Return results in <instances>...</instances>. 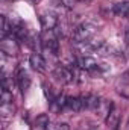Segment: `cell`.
I'll return each instance as SVG.
<instances>
[{"instance_id":"cell-1","label":"cell","mask_w":129,"mask_h":130,"mask_svg":"<svg viewBox=\"0 0 129 130\" xmlns=\"http://www.w3.org/2000/svg\"><path fill=\"white\" fill-rule=\"evenodd\" d=\"M97 29L90 24V23H82L81 26H78L74 29V33H73V39L79 44H90L93 42V38L96 35Z\"/></svg>"},{"instance_id":"cell-13","label":"cell","mask_w":129,"mask_h":130,"mask_svg":"<svg viewBox=\"0 0 129 130\" xmlns=\"http://www.w3.org/2000/svg\"><path fill=\"white\" fill-rule=\"evenodd\" d=\"M35 124H36V129H38V130H47L49 124H50V121H49V117H47L46 113H43V115L36 117V121H35Z\"/></svg>"},{"instance_id":"cell-4","label":"cell","mask_w":129,"mask_h":130,"mask_svg":"<svg viewBox=\"0 0 129 130\" xmlns=\"http://www.w3.org/2000/svg\"><path fill=\"white\" fill-rule=\"evenodd\" d=\"M15 79H17V85L20 88L21 92H26L31 86V76L29 73L23 68V67H18L17 73H15Z\"/></svg>"},{"instance_id":"cell-6","label":"cell","mask_w":129,"mask_h":130,"mask_svg":"<svg viewBox=\"0 0 129 130\" xmlns=\"http://www.w3.org/2000/svg\"><path fill=\"white\" fill-rule=\"evenodd\" d=\"M53 76H55L61 83H71L73 79H74L71 70L67 68L65 65H58V67H55V70H53Z\"/></svg>"},{"instance_id":"cell-18","label":"cell","mask_w":129,"mask_h":130,"mask_svg":"<svg viewBox=\"0 0 129 130\" xmlns=\"http://www.w3.org/2000/svg\"><path fill=\"white\" fill-rule=\"evenodd\" d=\"M126 42H128V45H129V27L126 29Z\"/></svg>"},{"instance_id":"cell-15","label":"cell","mask_w":129,"mask_h":130,"mask_svg":"<svg viewBox=\"0 0 129 130\" xmlns=\"http://www.w3.org/2000/svg\"><path fill=\"white\" fill-rule=\"evenodd\" d=\"M47 130H70V126L67 123H50Z\"/></svg>"},{"instance_id":"cell-16","label":"cell","mask_w":129,"mask_h":130,"mask_svg":"<svg viewBox=\"0 0 129 130\" xmlns=\"http://www.w3.org/2000/svg\"><path fill=\"white\" fill-rule=\"evenodd\" d=\"M78 2H79V0H61L62 6H65V8H73V6L78 5Z\"/></svg>"},{"instance_id":"cell-3","label":"cell","mask_w":129,"mask_h":130,"mask_svg":"<svg viewBox=\"0 0 129 130\" xmlns=\"http://www.w3.org/2000/svg\"><path fill=\"white\" fill-rule=\"evenodd\" d=\"M78 67L81 68V70H85V71H88V73H100L103 68H102V65L97 62L94 58H90V56H81V58H78Z\"/></svg>"},{"instance_id":"cell-12","label":"cell","mask_w":129,"mask_h":130,"mask_svg":"<svg viewBox=\"0 0 129 130\" xmlns=\"http://www.w3.org/2000/svg\"><path fill=\"white\" fill-rule=\"evenodd\" d=\"M0 21H2V38H5L8 35H12V26H11V23H8L6 15H2Z\"/></svg>"},{"instance_id":"cell-2","label":"cell","mask_w":129,"mask_h":130,"mask_svg":"<svg viewBox=\"0 0 129 130\" xmlns=\"http://www.w3.org/2000/svg\"><path fill=\"white\" fill-rule=\"evenodd\" d=\"M41 44L43 48L47 50L52 55H58L59 52V42H58V36L55 33V29L52 30H43L41 33Z\"/></svg>"},{"instance_id":"cell-5","label":"cell","mask_w":129,"mask_h":130,"mask_svg":"<svg viewBox=\"0 0 129 130\" xmlns=\"http://www.w3.org/2000/svg\"><path fill=\"white\" fill-rule=\"evenodd\" d=\"M65 109H70V110H73V112H82V110H87L85 95H82V97H67Z\"/></svg>"},{"instance_id":"cell-8","label":"cell","mask_w":129,"mask_h":130,"mask_svg":"<svg viewBox=\"0 0 129 130\" xmlns=\"http://www.w3.org/2000/svg\"><path fill=\"white\" fill-rule=\"evenodd\" d=\"M0 48H2V52L6 53V55H14V53L17 52V42H15V39L12 38V35H11V36L8 35V36L2 38Z\"/></svg>"},{"instance_id":"cell-11","label":"cell","mask_w":129,"mask_h":130,"mask_svg":"<svg viewBox=\"0 0 129 130\" xmlns=\"http://www.w3.org/2000/svg\"><path fill=\"white\" fill-rule=\"evenodd\" d=\"M112 12L120 17H129V2H119L112 5Z\"/></svg>"},{"instance_id":"cell-14","label":"cell","mask_w":129,"mask_h":130,"mask_svg":"<svg viewBox=\"0 0 129 130\" xmlns=\"http://www.w3.org/2000/svg\"><path fill=\"white\" fill-rule=\"evenodd\" d=\"M0 101H2V104H11V103H12V92H11L6 86L2 88V97H0Z\"/></svg>"},{"instance_id":"cell-17","label":"cell","mask_w":129,"mask_h":130,"mask_svg":"<svg viewBox=\"0 0 129 130\" xmlns=\"http://www.w3.org/2000/svg\"><path fill=\"white\" fill-rule=\"evenodd\" d=\"M81 130H96V127H90V126H85L84 129H81Z\"/></svg>"},{"instance_id":"cell-7","label":"cell","mask_w":129,"mask_h":130,"mask_svg":"<svg viewBox=\"0 0 129 130\" xmlns=\"http://www.w3.org/2000/svg\"><path fill=\"white\" fill-rule=\"evenodd\" d=\"M115 88L119 94H122L123 97H129V70L117 79Z\"/></svg>"},{"instance_id":"cell-10","label":"cell","mask_w":129,"mask_h":130,"mask_svg":"<svg viewBox=\"0 0 129 130\" xmlns=\"http://www.w3.org/2000/svg\"><path fill=\"white\" fill-rule=\"evenodd\" d=\"M41 24H43L44 30H52V29L56 27L58 18H56L55 14H50V12H49V14H43V15H41Z\"/></svg>"},{"instance_id":"cell-9","label":"cell","mask_w":129,"mask_h":130,"mask_svg":"<svg viewBox=\"0 0 129 130\" xmlns=\"http://www.w3.org/2000/svg\"><path fill=\"white\" fill-rule=\"evenodd\" d=\"M29 65L32 67V70L38 71V73H43L46 70V61L40 53H32L29 56Z\"/></svg>"}]
</instances>
